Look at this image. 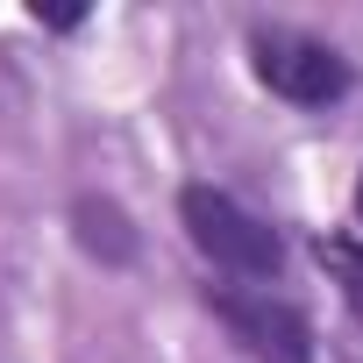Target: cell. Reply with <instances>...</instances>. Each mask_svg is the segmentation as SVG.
Returning <instances> with one entry per match:
<instances>
[{
    "label": "cell",
    "mask_w": 363,
    "mask_h": 363,
    "mask_svg": "<svg viewBox=\"0 0 363 363\" xmlns=\"http://www.w3.org/2000/svg\"><path fill=\"white\" fill-rule=\"evenodd\" d=\"M356 221H363V171H356Z\"/></svg>",
    "instance_id": "cell-7"
},
{
    "label": "cell",
    "mask_w": 363,
    "mask_h": 363,
    "mask_svg": "<svg viewBox=\"0 0 363 363\" xmlns=\"http://www.w3.org/2000/svg\"><path fill=\"white\" fill-rule=\"evenodd\" d=\"M36 22H43V29H79L86 8H36Z\"/></svg>",
    "instance_id": "cell-6"
},
{
    "label": "cell",
    "mask_w": 363,
    "mask_h": 363,
    "mask_svg": "<svg viewBox=\"0 0 363 363\" xmlns=\"http://www.w3.org/2000/svg\"><path fill=\"white\" fill-rule=\"evenodd\" d=\"M207 313L257 356V363H313V328L292 299L278 292H242V285H207Z\"/></svg>",
    "instance_id": "cell-3"
},
{
    "label": "cell",
    "mask_w": 363,
    "mask_h": 363,
    "mask_svg": "<svg viewBox=\"0 0 363 363\" xmlns=\"http://www.w3.org/2000/svg\"><path fill=\"white\" fill-rule=\"evenodd\" d=\"M250 65H257V79H264L278 100H292V107H335V100L349 93V57H342L335 43L306 36V29H278V22L250 29Z\"/></svg>",
    "instance_id": "cell-2"
},
{
    "label": "cell",
    "mask_w": 363,
    "mask_h": 363,
    "mask_svg": "<svg viewBox=\"0 0 363 363\" xmlns=\"http://www.w3.org/2000/svg\"><path fill=\"white\" fill-rule=\"evenodd\" d=\"M313 257H320V271L342 285L349 313L363 320V242H349V235H320V242H313Z\"/></svg>",
    "instance_id": "cell-5"
},
{
    "label": "cell",
    "mask_w": 363,
    "mask_h": 363,
    "mask_svg": "<svg viewBox=\"0 0 363 363\" xmlns=\"http://www.w3.org/2000/svg\"><path fill=\"white\" fill-rule=\"evenodd\" d=\"M72 221H79V242H86L100 264H128V257H135V228H128V214H121L114 200H79Z\"/></svg>",
    "instance_id": "cell-4"
},
{
    "label": "cell",
    "mask_w": 363,
    "mask_h": 363,
    "mask_svg": "<svg viewBox=\"0 0 363 363\" xmlns=\"http://www.w3.org/2000/svg\"><path fill=\"white\" fill-rule=\"evenodd\" d=\"M178 221H186L193 250L214 264V271H235V278H278L285 264V242L271 221H257L242 200L214 193V186H186L178 193Z\"/></svg>",
    "instance_id": "cell-1"
}]
</instances>
